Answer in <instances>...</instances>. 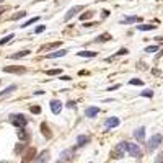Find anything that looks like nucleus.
I'll return each mask as SVG.
<instances>
[{
    "mask_svg": "<svg viewBox=\"0 0 163 163\" xmlns=\"http://www.w3.org/2000/svg\"><path fill=\"white\" fill-rule=\"evenodd\" d=\"M8 122L16 129H25L28 126V117L23 113H13L8 116Z\"/></svg>",
    "mask_w": 163,
    "mask_h": 163,
    "instance_id": "obj_1",
    "label": "nucleus"
},
{
    "mask_svg": "<svg viewBox=\"0 0 163 163\" xmlns=\"http://www.w3.org/2000/svg\"><path fill=\"white\" fill-rule=\"evenodd\" d=\"M163 142V135L162 134H153L152 137L149 139V142H147V150L149 152H153V150H157L160 147V144Z\"/></svg>",
    "mask_w": 163,
    "mask_h": 163,
    "instance_id": "obj_2",
    "label": "nucleus"
},
{
    "mask_svg": "<svg viewBox=\"0 0 163 163\" xmlns=\"http://www.w3.org/2000/svg\"><path fill=\"white\" fill-rule=\"evenodd\" d=\"M126 152L131 157H134V158H142V155H144L140 147L137 144H131V142H126Z\"/></svg>",
    "mask_w": 163,
    "mask_h": 163,
    "instance_id": "obj_3",
    "label": "nucleus"
},
{
    "mask_svg": "<svg viewBox=\"0 0 163 163\" xmlns=\"http://www.w3.org/2000/svg\"><path fill=\"white\" fill-rule=\"evenodd\" d=\"M124 153H126V142L122 140V142H119L116 147L113 149V152H111V155H113V158H116V160H121L122 157H124Z\"/></svg>",
    "mask_w": 163,
    "mask_h": 163,
    "instance_id": "obj_4",
    "label": "nucleus"
},
{
    "mask_svg": "<svg viewBox=\"0 0 163 163\" xmlns=\"http://www.w3.org/2000/svg\"><path fill=\"white\" fill-rule=\"evenodd\" d=\"M34 158H36V149L34 147H26V150L23 152L21 163H31Z\"/></svg>",
    "mask_w": 163,
    "mask_h": 163,
    "instance_id": "obj_5",
    "label": "nucleus"
},
{
    "mask_svg": "<svg viewBox=\"0 0 163 163\" xmlns=\"http://www.w3.org/2000/svg\"><path fill=\"white\" fill-rule=\"evenodd\" d=\"M26 70H28V69L23 67V65H5L4 67L5 74H25Z\"/></svg>",
    "mask_w": 163,
    "mask_h": 163,
    "instance_id": "obj_6",
    "label": "nucleus"
},
{
    "mask_svg": "<svg viewBox=\"0 0 163 163\" xmlns=\"http://www.w3.org/2000/svg\"><path fill=\"white\" fill-rule=\"evenodd\" d=\"M82 10H85V7H83V5H75V7H72L70 10H69L67 13H65V16H64V21H70L72 18H74L77 13H80Z\"/></svg>",
    "mask_w": 163,
    "mask_h": 163,
    "instance_id": "obj_7",
    "label": "nucleus"
},
{
    "mask_svg": "<svg viewBox=\"0 0 163 163\" xmlns=\"http://www.w3.org/2000/svg\"><path fill=\"white\" fill-rule=\"evenodd\" d=\"M49 108H51V111H52V114H60V113H62L64 104H62L60 99H51V101H49Z\"/></svg>",
    "mask_w": 163,
    "mask_h": 163,
    "instance_id": "obj_8",
    "label": "nucleus"
},
{
    "mask_svg": "<svg viewBox=\"0 0 163 163\" xmlns=\"http://www.w3.org/2000/svg\"><path fill=\"white\" fill-rule=\"evenodd\" d=\"M74 155H75V149H74V147H72V149L64 150V152L60 153V162H62V163H65V162H70V160L74 158Z\"/></svg>",
    "mask_w": 163,
    "mask_h": 163,
    "instance_id": "obj_9",
    "label": "nucleus"
},
{
    "mask_svg": "<svg viewBox=\"0 0 163 163\" xmlns=\"http://www.w3.org/2000/svg\"><path fill=\"white\" fill-rule=\"evenodd\" d=\"M134 137L137 142H140V144H144L145 142V127L144 126H140V127H137L134 131Z\"/></svg>",
    "mask_w": 163,
    "mask_h": 163,
    "instance_id": "obj_10",
    "label": "nucleus"
},
{
    "mask_svg": "<svg viewBox=\"0 0 163 163\" xmlns=\"http://www.w3.org/2000/svg\"><path fill=\"white\" fill-rule=\"evenodd\" d=\"M67 52L69 51L67 49H57V51H54V52H49V54H46V59H59V57H64V56H67Z\"/></svg>",
    "mask_w": 163,
    "mask_h": 163,
    "instance_id": "obj_11",
    "label": "nucleus"
},
{
    "mask_svg": "<svg viewBox=\"0 0 163 163\" xmlns=\"http://www.w3.org/2000/svg\"><path fill=\"white\" fill-rule=\"evenodd\" d=\"M119 117H116V116H113V117H108L106 121H104V127L106 129H113V127H117L119 126Z\"/></svg>",
    "mask_w": 163,
    "mask_h": 163,
    "instance_id": "obj_12",
    "label": "nucleus"
},
{
    "mask_svg": "<svg viewBox=\"0 0 163 163\" xmlns=\"http://www.w3.org/2000/svg\"><path fill=\"white\" fill-rule=\"evenodd\" d=\"M99 111H101V109H99L98 106H88V108L85 109V116L92 119V117H96V116H98Z\"/></svg>",
    "mask_w": 163,
    "mask_h": 163,
    "instance_id": "obj_13",
    "label": "nucleus"
},
{
    "mask_svg": "<svg viewBox=\"0 0 163 163\" xmlns=\"http://www.w3.org/2000/svg\"><path fill=\"white\" fill-rule=\"evenodd\" d=\"M47 160H49V150H43V152L34 158V162H33V163H46Z\"/></svg>",
    "mask_w": 163,
    "mask_h": 163,
    "instance_id": "obj_14",
    "label": "nucleus"
},
{
    "mask_svg": "<svg viewBox=\"0 0 163 163\" xmlns=\"http://www.w3.org/2000/svg\"><path fill=\"white\" fill-rule=\"evenodd\" d=\"M31 54V51L29 49H25V51H18V52H15V54H11L8 59H11V60H16V59H23V57H26V56H29Z\"/></svg>",
    "mask_w": 163,
    "mask_h": 163,
    "instance_id": "obj_15",
    "label": "nucleus"
},
{
    "mask_svg": "<svg viewBox=\"0 0 163 163\" xmlns=\"http://www.w3.org/2000/svg\"><path fill=\"white\" fill-rule=\"evenodd\" d=\"M142 18L140 16H126L121 20V25H132V23H140Z\"/></svg>",
    "mask_w": 163,
    "mask_h": 163,
    "instance_id": "obj_16",
    "label": "nucleus"
},
{
    "mask_svg": "<svg viewBox=\"0 0 163 163\" xmlns=\"http://www.w3.org/2000/svg\"><path fill=\"white\" fill-rule=\"evenodd\" d=\"M111 39H113V36H111L109 33H103V34L96 36V39H93V43H108Z\"/></svg>",
    "mask_w": 163,
    "mask_h": 163,
    "instance_id": "obj_17",
    "label": "nucleus"
},
{
    "mask_svg": "<svg viewBox=\"0 0 163 163\" xmlns=\"http://www.w3.org/2000/svg\"><path fill=\"white\" fill-rule=\"evenodd\" d=\"M88 142H90V137H88V135H85V134L77 135V147H83V145H87Z\"/></svg>",
    "mask_w": 163,
    "mask_h": 163,
    "instance_id": "obj_18",
    "label": "nucleus"
},
{
    "mask_svg": "<svg viewBox=\"0 0 163 163\" xmlns=\"http://www.w3.org/2000/svg\"><path fill=\"white\" fill-rule=\"evenodd\" d=\"M41 132H43V135H44L46 139H51V137H52V132H51V127L47 126V122H43V124H41Z\"/></svg>",
    "mask_w": 163,
    "mask_h": 163,
    "instance_id": "obj_19",
    "label": "nucleus"
},
{
    "mask_svg": "<svg viewBox=\"0 0 163 163\" xmlns=\"http://www.w3.org/2000/svg\"><path fill=\"white\" fill-rule=\"evenodd\" d=\"M77 56L78 57H90V59H92V57H96L98 56V52H96V51H80V52H77Z\"/></svg>",
    "mask_w": 163,
    "mask_h": 163,
    "instance_id": "obj_20",
    "label": "nucleus"
},
{
    "mask_svg": "<svg viewBox=\"0 0 163 163\" xmlns=\"http://www.w3.org/2000/svg\"><path fill=\"white\" fill-rule=\"evenodd\" d=\"M62 46V41H57V43H51V44H46V46L41 47V51H51V49H56V47Z\"/></svg>",
    "mask_w": 163,
    "mask_h": 163,
    "instance_id": "obj_21",
    "label": "nucleus"
},
{
    "mask_svg": "<svg viewBox=\"0 0 163 163\" xmlns=\"http://www.w3.org/2000/svg\"><path fill=\"white\" fill-rule=\"evenodd\" d=\"M135 28L139 29V31H153V29H157L155 25H139L135 26Z\"/></svg>",
    "mask_w": 163,
    "mask_h": 163,
    "instance_id": "obj_22",
    "label": "nucleus"
},
{
    "mask_svg": "<svg viewBox=\"0 0 163 163\" xmlns=\"http://www.w3.org/2000/svg\"><path fill=\"white\" fill-rule=\"evenodd\" d=\"M26 15H28V13H26L25 10H20V11H16L15 15H11L10 20H11V21H16V20H20V18H25Z\"/></svg>",
    "mask_w": 163,
    "mask_h": 163,
    "instance_id": "obj_23",
    "label": "nucleus"
},
{
    "mask_svg": "<svg viewBox=\"0 0 163 163\" xmlns=\"http://www.w3.org/2000/svg\"><path fill=\"white\" fill-rule=\"evenodd\" d=\"M39 21V16H34V18H29L28 21H25V23H21L20 25V28H26V26H31L33 23H38Z\"/></svg>",
    "mask_w": 163,
    "mask_h": 163,
    "instance_id": "obj_24",
    "label": "nucleus"
},
{
    "mask_svg": "<svg viewBox=\"0 0 163 163\" xmlns=\"http://www.w3.org/2000/svg\"><path fill=\"white\" fill-rule=\"evenodd\" d=\"M16 90V85H10V87H7V88L4 90V92H0V98L2 96H5V95H10L11 92H15Z\"/></svg>",
    "mask_w": 163,
    "mask_h": 163,
    "instance_id": "obj_25",
    "label": "nucleus"
},
{
    "mask_svg": "<svg viewBox=\"0 0 163 163\" xmlns=\"http://www.w3.org/2000/svg\"><path fill=\"white\" fill-rule=\"evenodd\" d=\"M15 38V34L13 33H10V34H7V36H4V38L0 39V46H4V44H7V43H10L11 39Z\"/></svg>",
    "mask_w": 163,
    "mask_h": 163,
    "instance_id": "obj_26",
    "label": "nucleus"
},
{
    "mask_svg": "<svg viewBox=\"0 0 163 163\" xmlns=\"http://www.w3.org/2000/svg\"><path fill=\"white\" fill-rule=\"evenodd\" d=\"M90 18H93V11H92V10H87L85 13L80 15V20H82V21H87V20H90Z\"/></svg>",
    "mask_w": 163,
    "mask_h": 163,
    "instance_id": "obj_27",
    "label": "nucleus"
},
{
    "mask_svg": "<svg viewBox=\"0 0 163 163\" xmlns=\"http://www.w3.org/2000/svg\"><path fill=\"white\" fill-rule=\"evenodd\" d=\"M26 144H28V142H23V144H18V145L15 147V153H16V155H20V153H21L23 150H26Z\"/></svg>",
    "mask_w": 163,
    "mask_h": 163,
    "instance_id": "obj_28",
    "label": "nucleus"
},
{
    "mask_svg": "<svg viewBox=\"0 0 163 163\" xmlns=\"http://www.w3.org/2000/svg\"><path fill=\"white\" fill-rule=\"evenodd\" d=\"M18 137L21 139L23 142H28L29 140V134L26 131H18Z\"/></svg>",
    "mask_w": 163,
    "mask_h": 163,
    "instance_id": "obj_29",
    "label": "nucleus"
},
{
    "mask_svg": "<svg viewBox=\"0 0 163 163\" xmlns=\"http://www.w3.org/2000/svg\"><path fill=\"white\" fill-rule=\"evenodd\" d=\"M129 85H134V87H142V85H144V82H142L140 78H131V80H129Z\"/></svg>",
    "mask_w": 163,
    "mask_h": 163,
    "instance_id": "obj_30",
    "label": "nucleus"
},
{
    "mask_svg": "<svg viewBox=\"0 0 163 163\" xmlns=\"http://www.w3.org/2000/svg\"><path fill=\"white\" fill-rule=\"evenodd\" d=\"M140 96H144V98H153V90H144V92H140Z\"/></svg>",
    "mask_w": 163,
    "mask_h": 163,
    "instance_id": "obj_31",
    "label": "nucleus"
},
{
    "mask_svg": "<svg viewBox=\"0 0 163 163\" xmlns=\"http://www.w3.org/2000/svg\"><path fill=\"white\" fill-rule=\"evenodd\" d=\"M44 31H46V25H39V26H36V28L33 29L34 34H41V33H44Z\"/></svg>",
    "mask_w": 163,
    "mask_h": 163,
    "instance_id": "obj_32",
    "label": "nucleus"
},
{
    "mask_svg": "<svg viewBox=\"0 0 163 163\" xmlns=\"http://www.w3.org/2000/svg\"><path fill=\"white\" fill-rule=\"evenodd\" d=\"M157 51H158V44H153V46L145 47V52H149V54H153V52H157Z\"/></svg>",
    "mask_w": 163,
    "mask_h": 163,
    "instance_id": "obj_33",
    "label": "nucleus"
},
{
    "mask_svg": "<svg viewBox=\"0 0 163 163\" xmlns=\"http://www.w3.org/2000/svg\"><path fill=\"white\" fill-rule=\"evenodd\" d=\"M47 75H62V69H51V70H46Z\"/></svg>",
    "mask_w": 163,
    "mask_h": 163,
    "instance_id": "obj_34",
    "label": "nucleus"
},
{
    "mask_svg": "<svg viewBox=\"0 0 163 163\" xmlns=\"http://www.w3.org/2000/svg\"><path fill=\"white\" fill-rule=\"evenodd\" d=\"M29 111H31L33 114H39V113H41V106H31V108H29Z\"/></svg>",
    "mask_w": 163,
    "mask_h": 163,
    "instance_id": "obj_35",
    "label": "nucleus"
},
{
    "mask_svg": "<svg viewBox=\"0 0 163 163\" xmlns=\"http://www.w3.org/2000/svg\"><path fill=\"white\" fill-rule=\"evenodd\" d=\"M127 52H129V51L126 49V47H121V49L116 52V56H126V54H127Z\"/></svg>",
    "mask_w": 163,
    "mask_h": 163,
    "instance_id": "obj_36",
    "label": "nucleus"
},
{
    "mask_svg": "<svg viewBox=\"0 0 163 163\" xmlns=\"http://www.w3.org/2000/svg\"><path fill=\"white\" fill-rule=\"evenodd\" d=\"M109 16V10H101V20H106Z\"/></svg>",
    "mask_w": 163,
    "mask_h": 163,
    "instance_id": "obj_37",
    "label": "nucleus"
},
{
    "mask_svg": "<svg viewBox=\"0 0 163 163\" xmlns=\"http://www.w3.org/2000/svg\"><path fill=\"white\" fill-rule=\"evenodd\" d=\"M153 163H163V153H160V155L155 158V162H153Z\"/></svg>",
    "mask_w": 163,
    "mask_h": 163,
    "instance_id": "obj_38",
    "label": "nucleus"
},
{
    "mask_svg": "<svg viewBox=\"0 0 163 163\" xmlns=\"http://www.w3.org/2000/svg\"><path fill=\"white\" fill-rule=\"evenodd\" d=\"M60 80H64V82H69V80H72V77H69V75H60Z\"/></svg>",
    "mask_w": 163,
    "mask_h": 163,
    "instance_id": "obj_39",
    "label": "nucleus"
},
{
    "mask_svg": "<svg viewBox=\"0 0 163 163\" xmlns=\"http://www.w3.org/2000/svg\"><path fill=\"white\" fill-rule=\"evenodd\" d=\"M83 26H85V28H93V26H96V23H85V25H83Z\"/></svg>",
    "mask_w": 163,
    "mask_h": 163,
    "instance_id": "obj_40",
    "label": "nucleus"
},
{
    "mask_svg": "<svg viewBox=\"0 0 163 163\" xmlns=\"http://www.w3.org/2000/svg\"><path fill=\"white\" fill-rule=\"evenodd\" d=\"M7 10H8L7 5H0V13H4V11H7Z\"/></svg>",
    "mask_w": 163,
    "mask_h": 163,
    "instance_id": "obj_41",
    "label": "nucleus"
},
{
    "mask_svg": "<svg viewBox=\"0 0 163 163\" xmlns=\"http://www.w3.org/2000/svg\"><path fill=\"white\" fill-rule=\"evenodd\" d=\"M121 85H114V87H109V88H108V92H114V90H117L119 88Z\"/></svg>",
    "mask_w": 163,
    "mask_h": 163,
    "instance_id": "obj_42",
    "label": "nucleus"
},
{
    "mask_svg": "<svg viewBox=\"0 0 163 163\" xmlns=\"http://www.w3.org/2000/svg\"><path fill=\"white\" fill-rule=\"evenodd\" d=\"M67 108H70V109H72V108H75V103H74V101H69V103H67Z\"/></svg>",
    "mask_w": 163,
    "mask_h": 163,
    "instance_id": "obj_43",
    "label": "nucleus"
},
{
    "mask_svg": "<svg viewBox=\"0 0 163 163\" xmlns=\"http://www.w3.org/2000/svg\"><path fill=\"white\" fill-rule=\"evenodd\" d=\"M4 2H5V0H0V4H4Z\"/></svg>",
    "mask_w": 163,
    "mask_h": 163,
    "instance_id": "obj_44",
    "label": "nucleus"
},
{
    "mask_svg": "<svg viewBox=\"0 0 163 163\" xmlns=\"http://www.w3.org/2000/svg\"><path fill=\"white\" fill-rule=\"evenodd\" d=\"M56 163H62V162H56Z\"/></svg>",
    "mask_w": 163,
    "mask_h": 163,
    "instance_id": "obj_45",
    "label": "nucleus"
},
{
    "mask_svg": "<svg viewBox=\"0 0 163 163\" xmlns=\"http://www.w3.org/2000/svg\"><path fill=\"white\" fill-rule=\"evenodd\" d=\"M2 163H7V162H2Z\"/></svg>",
    "mask_w": 163,
    "mask_h": 163,
    "instance_id": "obj_46",
    "label": "nucleus"
},
{
    "mask_svg": "<svg viewBox=\"0 0 163 163\" xmlns=\"http://www.w3.org/2000/svg\"><path fill=\"white\" fill-rule=\"evenodd\" d=\"M88 163H92V162H88Z\"/></svg>",
    "mask_w": 163,
    "mask_h": 163,
    "instance_id": "obj_47",
    "label": "nucleus"
}]
</instances>
